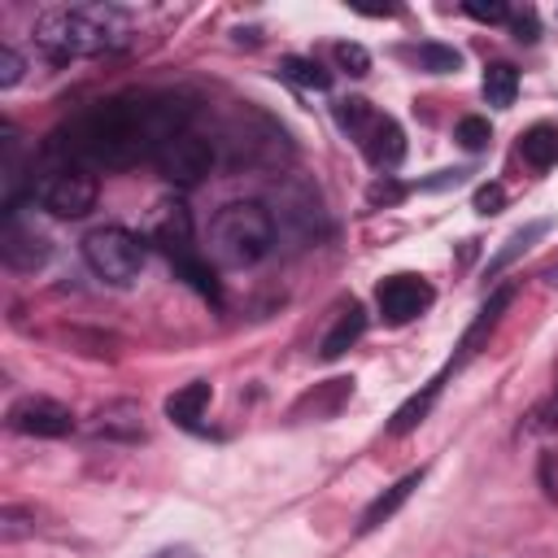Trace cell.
<instances>
[{
  "label": "cell",
  "mask_w": 558,
  "mask_h": 558,
  "mask_svg": "<svg viewBox=\"0 0 558 558\" xmlns=\"http://www.w3.org/2000/svg\"><path fill=\"white\" fill-rule=\"evenodd\" d=\"M371 113H375V109H371V100H362V96L336 100V126H340L349 140H353V135H357V131L371 122Z\"/></svg>",
  "instance_id": "d4e9b609"
},
{
  "label": "cell",
  "mask_w": 558,
  "mask_h": 558,
  "mask_svg": "<svg viewBox=\"0 0 558 558\" xmlns=\"http://www.w3.org/2000/svg\"><path fill=\"white\" fill-rule=\"evenodd\" d=\"M9 427L22 436H65L74 432V414L52 397H22L9 405Z\"/></svg>",
  "instance_id": "ba28073f"
},
{
  "label": "cell",
  "mask_w": 558,
  "mask_h": 558,
  "mask_svg": "<svg viewBox=\"0 0 558 558\" xmlns=\"http://www.w3.org/2000/svg\"><path fill=\"white\" fill-rule=\"evenodd\" d=\"M423 484V471H410V475H401L392 488H384L366 510H362V523H357V532H375L379 523H388L405 501H410V493Z\"/></svg>",
  "instance_id": "4fadbf2b"
},
{
  "label": "cell",
  "mask_w": 558,
  "mask_h": 558,
  "mask_svg": "<svg viewBox=\"0 0 558 558\" xmlns=\"http://www.w3.org/2000/svg\"><path fill=\"white\" fill-rule=\"evenodd\" d=\"M357 140V148L366 153V161L375 166V170H392V166H401V157H405V135H401V126L388 118V113H371V122L353 135Z\"/></svg>",
  "instance_id": "8fae6325"
},
{
  "label": "cell",
  "mask_w": 558,
  "mask_h": 558,
  "mask_svg": "<svg viewBox=\"0 0 558 558\" xmlns=\"http://www.w3.org/2000/svg\"><path fill=\"white\" fill-rule=\"evenodd\" d=\"M209 397H214V388H209L205 379H192V384H183L179 392L166 397V414H170L179 427H196L201 414H205V405H209Z\"/></svg>",
  "instance_id": "e0dca14e"
},
{
  "label": "cell",
  "mask_w": 558,
  "mask_h": 558,
  "mask_svg": "<svg viewBox=\"0 0 558 558\" xmlns=\"http://www.w3.org/2000/svg\"><path fill=\"white\" fill-rule=\"evenodd\" d=\"M471 170H440V179H427L423 187H449V183H462Z\"/></svg>",
  "instance_id": "e575fe53"
},
{
  "label": "cell",
  "mask_w": 558,
  "mask_h": 558,
  "mask_svg": "<svg viewBox=\"0 0 558 558\" xmlns=\"http://www.w3.org/2000/svg\"><path fill=\"white\" fill-rule=\"evenodd\" d=\"M57 148L78 166V170H122L135 166L148 153V140L140 131L135 96L100 100L87 113H78L61 135Z\"/></svg>",
  "instance_id": "6da1fadb"
},
{
  "label": "cell",
  "mask_w": 558,
  "mask_h": 558,
  "mask_svg": "<svg viewBox=\"0 0 558 558\" xmlns=\"http://www.w3.org/2000/svg\"><path fill=\"white\" fill-rule=\"evenodd\" d=\"M510 31H514V39H519V44H536V31H541V26H536V13H532V9H527V13H519V17L510 22Z\"/></svg>",
  "instance_id": "d6a6232c"
},
{
  "label": "cell",
  "mask_w": 558,
  "mask_h": 558,
  "mask_svg": "<svg viewBox=\"0 0 558 558\" xmlns=\"http://www.w3.org/2000/svg\"><path fill=\"white\" fill-rule=\"evenodd\" d=\"M22 532H31V527H26V519H22L17 510H4V523H0V536H4V541H17Z\"/></svg>",
  "instance_id": "836d02e7"
},
{
  "label": "cell",
  "mask_w": 558,
  "mask_h": 558,
  "mask_svg": "<svg viewBox=\"0 0 558 558\" xmlns=\"http://www.w3.org/2000/svg\"><path fill=\"white\" fill-rule=\"evenodd\" d=\"M401 196H405V187H401L397 179H388V174H384V179H375V183L366 187V201H371V205H397Z\"/></svg>",
  "instance_id": "83f0119b"
},
{
  "label": "cell",
  "mask_w": 558,
  "mask_h": 558,
  "mask_svg": "<svg viewBox=\"0 0 558 558\" xmlns=\"http://www.w3.org/2000/svg\"><path fill=\"white\" fill-rule=\"evenodd\" d=\"M35 39L52 61L105 52L122 44V13L109 4H61L35 17Z\"/></svg>",
  "instance_id": "7a4b0ae2"
},
{
  "label": "cell",
  "mask_w": 558,
  "mask_h": 558,
  "mask_svg": "<svg viewBox=\"0 0 558 558\" xmlns=\"http://www.w3.org/2000/svg\"><path fill=\"white\" fill-rule=\"evenodd\" d=\"M366 331V310L357 305V301H349V305H340V314H336V323L327 327V336H323V344H318V357H340L357 336Z\"/></svg>",
  "instance_id": "9a60e30c"
},
{
  "label": "cell",
  "mask_w": 558,
  "mask_h": 558,
  "mask_svg": "<svg viewBox=\"0 0 558 558\" xmlns=\"http://www.w3.org/2000/svg\"><path fill=\"white\" fill-rule=\"evenodd\" d=\"M279 74H283L288 83L305 87V92H327V87H331V74H327L318 61H310V57H283V61H279Z\"/></svg>",
  "instance_id": "44dd1931"
},
{
  "label": "cell",
  "mask_w": 558,
  "mask_h": 558,
  "mask_svg": "<svg viewBox=\"0 0 558 558\" xmlns=\"http://www.w3.org/2000/svg\"><path fill=\"white\" fill-rule=\"evenodd\" d=\"M440 397V379H432L423 392H414L410 401H401L397 405V414H392V423H388V432L392 436H405V432H414L423 418H427V410H432V401Z\"/></svg>",
  "instance_id": "d6986e66"
},
{
  "label": "cell",
  "mask_w": 558,
  "mask_h": 558,
  "mask_svg": "<svg viewBox=\"0 0 558 558\" xmlns=\"http://www.w3.org/2000/svg\"><path fill=\"white\" fill-rule=\"evenodd\" d=\"M349 397H353V379H327L292 405V418H331Z\"/></svg>",
  "instance_id": "2e32d148"
},
{
  "label": "cell",
  "mask_w": 558,
  "mask_h": 558,
  "mask_svg": "<svg viewBox=\"0 0 558 558\" xmlns=\"http://www.w3.org/2000/svg\"><path fill=\"white\" fill-rule=\"evenodd\" d=\"M375 305L384 314V323L401 327L410 318H418L427 305H432V283L423 275H388L379 288H375Z\"/></svg>",
  "instance_id": "52a82bcc"
},
{
  "label": "cell",
  "mask_w": 558,
  "mask_h": 558,
  "mask_svg": "<svg viewBox=\"0 0 558 558\" xmlns=\"http://www.w3.org/2000/svg\"><path fill=\"white\" fill-rule=\"evenodd\" d=\"M453 140H458L466 153H480V148H488L493 126H488V118H475V113H471V118L458 122V135H453Z\"/></svg>",
  "instance_id": "484cf974"
},
{
  "label": "cell",
  "mask_w": 558,
  "mask_h": 558,
  "mask_svg": "<svg viewBox=\"0 0 558 558\" xmlns=\"http://www.w3.org/2000/svg\"><path fill=\"white\" fill-rule=\"evenodd\" d=\"M22 78V57L13 48H0V87H13Z\"/></svg>",
  "instance_id": "1f68e13d"
},
{
  "label": "cell",
  "mask_w": 558,
  "mask_h": 558,
  "mask_svg": "<svg viewBox=\"0 0 558 558\" xmlns=\"http://www.w3.org/2000/svg\"><path fill=\"white\" fill-rule=\"evenodd\" d=\"M174 275L179 279H187L201 296H209V301H218V279L209 275V266L196 257V253H183V257H174Z\"/></svg>",
  "instance_id": "603a6c76"
},
{
  "label": "cell",
  "mask_w": 558,
  "mask_h": 558,
  "mask_svg": "<svg viewBox=\"0 0 558 558\" xmlns=\"http://www.w3.org/2000/svg\"><path fill=\"white\" fill-rule=\"evenodd\" d=\"M510 301H514V283H506V288H497L484 305H480V314H475V323L466 327V336H462V344H458V362H466L471 353H480V344L488 340V331L497 327V318L510 310Z\"/></svg>",
  "instance_id": "7c38bea8"
},
{
  "label": "cell",
  "mask_w": 558,
  "mask_h": 558,
  "mask_svg": "<svg viewBox=\"0 0 558 558\" xmlns=\"http://www.w3.org/2000/svg\"><path fill=\"white\" fill-rule=\"evenodd\" d=\"M148 244L170 253V262L192 253V214H187L183 201H157L153 205V214H148Z\"/></svg>",
  "instance_id": "9c48e42d"
},
{
  "label": "cell",
  "mask_w": 558,
  "mask_h": 558,
  "mask_svg": "<svg viewBox=\"0 0 558 558\" xmlns=\"http://www.w3.org/2000/svg\"><path fill=\"white\" fill-rule=\"evenodd\" d=\"M83 257H87L96 279H105L113 288H126L144 270V240L131 235L126 227H96L83 240Z\"/></svg>",
  "instance_id": "277c9868"
},
{
  "label": "cell",
  "mask_w": 558,
  "mask_h": 558,
  "mask_svg": "<svg viewBox=\"0 0 558 558\" xmlns=\"http://www.w3.org/2000/svg\"><path fill=\"white\" fill-rule=\"evenodd\" d=\"M554 427H558V392L527 414V432H554Z\"/></svg>",
  "instance_id": "f1b7e54d"
},
{
  "label": "cell",
  "mask_w": 558,
  "mask_h": 558,
  "mask_svg": "<svg viewBox=\"0 0 558 558\" xmlns=\"http://www.w3.org/2000/svg\"><path fill=\"white\" fill-rule=\"evenodd\" d=\"M35 196H39V205H44L52 218H83V214L96 209L100 187H96V179H92L87 170L61 166V170H52V174L35 187Z\"/></svg>",
  "instance_id": "5b68a950"
},
{
  "label": "cell",
  "mask_w": 558,
  "mask_h": 558,
  "mask_svg": "<svg viewBox=\"0 0 558 558\" xmlns=\"http://www.w3.org/2000/svg\"><path fill=\"white\" fill-rule=\"evenodd\" d=\"M506 205V192L497 187V183H484V187H475V214H497Z\"/></svg>",
  "instance_id": "4dcf8cb0"
},
{
  "label": "cell",
  "mask_w": 558,
  "mask_h": 558,
  "mask_svg": "<svg viewBox=\"0 0 558 558\" xmlns=\"http://www.w3.org/2000/svg\"><path fill=\"white\" fill-rule=\"evenodd\" d=\"M410 57H414L427 74H453V70L462 65V52H458V48H449V44H432V39H427V44H418Z\"/></svg>",
  "instance_id": "7402d4cb"
},
{
  "label": "cell",
  "mask_w": 558,
  "mask_h": 558,
  "mask_svg": "<svg viewBox=\"0 0 558 558\" xmlns=\"http://www.w3.org/2000/svg\"><path fill=\"white\" fill-rule=\"evenodd\" d=\"M466 13H471L475 22H506V17H510V9H506L501 0H466Z\"/></svg>",
  "instance_id": "f546056e"
},
{
  "label": "cell",
  "mask_w": 558,
  "mask_h": 558,
  "mask_svg": "<svg viewBox=\"0 0 558 558\" xmlns=\"http://www.w3.org/2000/svg\"><path fill=\"white\" fill-rule=\"evenodd\" d=\"M270 244H275V214L262 201H231L209 222V257L231 270L262 262Z\"/></svg>",
  "instance_id": "3957f363"
},
{
  "label": "cell",
  "mask_w": 558,
  "mask_h": 558,
  "mask_svg": "<svg viewBox=\"0 0 558 558\" xmlns=\"http://www.w3.org/2000/svg\"><path fill=\"white\" fill-rule=\"evenodd\" d=\"M514 92H519V70L506 65V61H493L484 70V100L493 109H510L514 105Z\"/></svg>",
  "instance_id": "ffe728a7"
},
{
  "label": "cell",
  "mask_w": 558,
  "mask_h": 558,
  "mask_svg": "<svg viewBox=\"0 0 558 558\" xmlns=\"http://www.w3.org/2000/svg\"><path fill=\"white\" fill-rule=\"evenodd\" d=\"M545 231H549V222H527L523 231H514V235L506 240V248H501V253H497V257L488 262V275H497L501 266H510V262H514V257H519L523 248H532V240H541Z\"/></svg>",
  "instance_id": "cb8c5ba5"
},
{
  "label": "cell",
  "mask_w": 558,
  "mask_h": 558,
  "mask_svg": "<svg viewBox=\"0 0 558 558\" xmlns=\"http://www.w3.org/2000/svg\"><path fill=\"white\" fill-rule=\"evenodd\" d=\"M140 418H144V414H140L135 401H109V405L96 414L92 432L105 436V440H140V436H144V423H140Z\"/></svg>",
  "instance_id": "5bb4252c"
},
{
  "label": "cell",
  "mask_w": 558,
  "mask_h": 558,
  "mask_svg": "<svg viewBox=\"0 0 558 558\" xmlns=\"http://www.w3.org/2000/svg\"><path fill=\"white\" fill-rule=\"evenodd\" d=\"M331 52H336V65H340L344 74H353V78H362V74L371 70V52H366L362 44H349V39H340Z\"/></svg>",
  "instance_id": "4316f807"
},
{
  "label": "cell",
  "mask_w": 558,
  "mask_h": 558,
  "mask_svg": "<svg viewBox=\"0 0 558 558\" xmlns=\"http://www.w3.org/2000/svg\"><path fill=\"white\" fill-rule=\"evenodd\" d=\"M0 257L13 266V270H39L48 257H52V244L48 235L35 227V222H17L9 214V222L0 227Z\"/></svg>",
  "instance_id": "30bf717a"
},
{
  "label": "cell",
  "mask_w": 558,
  "mask_h": 558,
  "mask_svg": "<svg viewBox=\"0 0 558 558\" xmlns=\"http://www.w3.org/2000/svg\"><path fill=\"white\" fill-rule=\"evenodd\" d=\"M519 153H523V161H527V166H536V170H549V166L558 161V126H549V122H536L532 131H523V140H519Z\"/></svg>",
  "instance_id": "ac0fdd59"
},
{
  "label": "cell",
  "mask_w": 558,
  "mask_h": 558,
  "mask_svg": "<svg viewBox=\"0 0 558 558\" xmlns=\"http://www.w3.org/2000/svg\"><path fill=\"white\" fill-rule=\"evenodd\" d=\"M153 161H157L161 179H170L179 187H192V183H201L214 170V144L205 135H196V131H183L170 144H161L153 153Z\"/></svg>",
  "instance_id": "8992f818"
}]
</instances>
